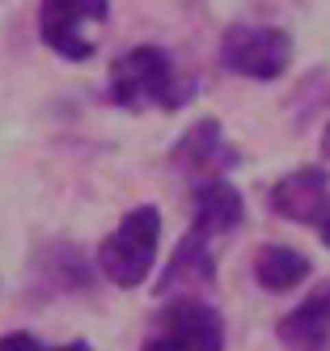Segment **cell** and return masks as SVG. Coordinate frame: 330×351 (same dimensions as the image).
<instances>
[{"label":"cell","mask_w":330,"mask_h":351,"mask_svg":"<svg viewBox=\"0 0 330 351\" xmlns=\"http://www.w3.org/2000/svg\"><path fill=\"white\" fill-rule=\"evenodd\" d=\"M241 157L237 148L224 140L216 119H195L191 128L178 136V144L169 148V165L191 182H208V178H224Z\"/></svg>","instance_id":"obj_6"},{"label":"cell","mask_w":330,"mask_h":351,"mask_svg":"<svg viewBox=\"0 0 330 351\" xmlns=\"http://www.w3.org/2000/svg\"><path fill=\"white\" fill-rule=\"evenodd\" d=\"M38 288L43 292H81L93 280V267L85 258V250H76L72 241H51L34 254Z\"/></svg>","instance_id":"obj_11"},{"label":"cell","mask_w":330,"mask_h":351,"mask_svg":"<svg viewBox=\"0 0 330 351\" xmlns=\"http://www.w3.org/2000/svg\"><path fill=\"white\" fill-rule=\"evenodd\" d=\"M157 241H161V212L152 204L132 208L115 233L102 237L97 245V267L115 288H140L157 263Z\"/></svg>","instance_id":"obj_2"},{"label":"cell","mask_w":330,"mask_h":351,"mask_svg":"<svg viewBox=\"0 0 330 351\" xmlns=\"http://www.w3.org/2000/svg\"><path fill=\"white\" fill-rule=\"evenodd\" d=\"M267 204L275 216H284L292 224H318L322 208L330 204V173L322 165H300L271 186Z\"/></svg>","instance_id":"obj_7"},{"label":"cell","mask_w":330,"mask_h":351,"mask_svg":"<svg viewBox=\"0 0 330 351\" xmlns=\"http://www.w3.org/2000/svg\"><path fill=\"white\" fill-rule=\"evenodd\" d=\"M195 77H187L174 64V56L157 43H140L132 51H123L110 60V77H106V97L119 110H182L195 102Z\"/></svg>","instance_id":"obj_1"},{"label":"cell","mask_w":330,"mask_h":351,"mask_svg":"<svg viewBox=\"0 0 330 351\" xmlns=\"http://www.w3.org/2000/svg\"><path fill=\"white\" fill-rule=\"evenodd\" d=\"M292 64V38L279 26L237 21L220 34V68L246 81H279Z\"/></svg>","instance_id":"obj_4"},{"label":"cell","mask_w":330,"mask_h":351,"mask_svg":"<svg viewBox=\"0 0 330 351\" xmlns=\"http://www.w3.org/2000/svg\"><path fill=\"white\" fill-rule=\"evenodd\" d=\"M246 220V199L228 178H208L195 182V224L203 237H228Z\"/></svg>","instance_id":"obj_8"},{"label":"cell","mask_w":330,"mask_h":351,"mask_svg":"<svg viewBox=\"0 0 330 351\" xmlns=\"http://www.w3.org/2000/svg\"><path fill=\"white\" fill-rule=\"evenodd\" d=\"M314 229H318V237H322V245H330V204L322 208V216H318V224H314Z\"/></svg>","instance_id":"obj_13"},{"label":"cell","mask_w":330,"mask_h":351,"mask_svg":"<svg viewBox=\"0 0 330 351\" xmlns=\"http://www.w3.org/2000/svg\"><path fill=\"white\" fill-rule=\"evenodd\" d=\"M322 153L330 157V119H326V128H322Z\"/></svg>","instance_id":"obj_14"},{"label":"cell","mask_w":330,"mask_h":351,"mask_svg":"<svg viewBox=\"0 0 330 351\" xmlns=\"http://www.w3.org/2000/svg\"><path fill=\"white\" fill-rule=\"evenodd\" d=\"M144 351H224V322L195 296L169 300L144 339Z\"/></svg>","instance_id":"obj_5"},{"label":"cell","mask_w":330,"mask_h":351,"mask_svg":"<svg viewBox=\"0 0 330 351\" xmlns=\"http://www.w3.org/2000/svg\"><path fill=\"white\" fill-rule=\"evenodd\" d=\"M216 280V254H212V237H203L199 229H191L178 250L169 254L165 271H161V288L157 292H178V288H208Z\"/></svg>","instance_id":"obj_10"},{"label":"cell","mask_w":330,"mask_h":351,"mask_svg":"<svg viewBox=\"0 0 330 351\" xmlns=\"http://www.w3.org/2000/svg\"><path fill=\"white\" fill-rule=\"evenodd\" d=\"M326 339H330V280L318 284L279 322V343L292 347V351H322Z\"/></svg>","instance_id":"obj_9"},{"label":"cell","mask_w":330,"mask_h":351,"mask_svg":"<svg viewBox=\"0 0 330 351\" xmlns=\"http://www.w3.org/2000/svg\"><path fill=\"white\" fill-rule=\"evenodd\" d=\"M309 275V258L292 245H263L254 250V280L267 292H288Z\"/></svg>","instance_id":"obj_12"},{"label":"cell","mask_w":330,"mask_h":351,"mask_svg":"<svg viewBox=\"0 0 330 351\" xmlns=\"http://www.w3.org/2000/svg\"><path fill=\"white\" fill-rule=\"evenodd\" d=\"M110 17V0H43L38 5V38L60 60L85 64L97 51V34Z\"/></svg>","instance_id":"obj_3"}]
</instances>
